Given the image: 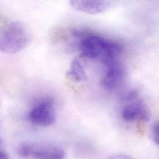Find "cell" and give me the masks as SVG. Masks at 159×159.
Returning <instances> with one entry per match:
<instances>
[{"mask_svg": "<svg viewBox=\"0 0 159 159\" xmlns=\"http://www.w3.org/2000/svg\"><path fill=\"white\" fill-rule=\"evenodd\" d=\"M0 159H9V157L6 152L0 150Z\"/></svg>", "mask_w": 159, "mask_h": 159, "instance_id": "11", "label": "cell"}, {"mask_svg": "<svg viewBox=\"0 0 159 159\" xmlns=\"http://www.w3.org/2000/svg\"><path fill=\"white\" fill-rule=\"evenodd\" d=\"M30 121L37 125L47 127L52 125L56 120L54 102L50 98H43L38 101L29 111Z\"/></svg>", "mask_w": 159, "mask_h": 159, "instance_id": "4", "label": "cell"}, {"mask_svg": "<svg viewBox=\"0 0 159 159\" xmlns=\"http://www.w3.org/2000/svg\"><path fill=\"white\" fill-rule=\"evenodd\" d=\"M152 134L154 141L159 146V122H156L153 125Z\"/></svg>", "mask_w": 159, "mask_h": 159, "instance_id": "9", "label": "cell"}, {"mask_svg": "<svg viewBox=\"0 0 159 159\" xmlns=\"http://www.w3.org/2000/svg\"><path fill=\"white\" fill-rule=\"evenodd\" d=\"M73 36L80 39L79 50L83 57L101 61L105 65L117 60L122 47L118 42L106 39L100 35L75 30Z\"/></svg>", "mask_w": 159, "mask_h": 159, "instance_id": "1", "label": "cell"}, {"mask_svg": "<svg viewBox=\"0 0 159 159\" xmlns=\"http://www.w3.org/2000/svg\"><path fill=\"white\" fill-rule=\"evenodd\" d=\"M106 66V71L102 79V84L107 90H114L117 88L124 80L125 70L118 60L109 63Z\"/></svg>", "mask_w": 159, "mask_h": 159, "instance_id": "5", "label": "cell"}, {"mask_svg": "<svg viewBox=\"0 0 159 159\" xmlns=\"http://www.w3.org/2000/svg\"><path fill=\"white\" fill-rule=\"evenodd\" d=\"M30 41V35L25 26L19 22L9 24L0 33V51L16 53L23 49Z\"/></svg>", "mask_w": 159, "mask_h": 159, "instance_id": "2", "label": "cell"}, {"mask_svg": "<svg viewBox=\"0 0 159 159\" xmlns=\"http://www.w3.org/2000/svg\"><path fill=\"white\" fill-rule=\"evenodd\" d=\"M17 152L20 157L36 159H64L65 156L64 150L58 147L29 143H22Z\"/></svg>", "mask_w": 159, "mask_h": 159, "instance_id": "3", "label": "cell"}, {"mask_svg": "<svg viewBox=\"0 0 159 159\" xmlns=\"http://www.w3.org/2000/svg\"><path fill=\"white\" fill-rule=\"evenodd\" d=\"M66 75L76 82H81L87 80L84 68L78 58H75L72 61Z\"/></svg>", "mask_w": 159, "mask_h": 159, "instance_id": "8", "label": "cell"}, {"mask_svg": "<svg viewBox=\"0 0 159 159\" xmlns=\"http://www.w3.org/2000/svg\"><path fill=\"white\" fill-rule=\"evenodd\" d=\"M109 159H135V158L125 154H116L111 156Z\"/></svg>", "mask_w": 159, "mask_h": 159, "instance_id": "10", "label": "cell"}, {"mask_svg": "<svg viewBox=\"0 0 159 159\" xmlns=\"http://www.w3.org/2000/svg\"><path fill=\"white\" fill-rule=\"evenodd\" d=\"M70 4L72 8L77 11L96 14L110 8L112 2L99 0H73L70 1Z\"/></svg>", "mask_w": 159, "mask_h": 159, "instance_id": "7", "label": "cell"}, {"mask_svg": "<svg viewBox=\"0 0 159 159\" xmlns=\"http://www.w3.org/2000/svg\"><path fill=\"white\" fill-rule=\"evenodd\" d=\"M128 102L121 111V116L124 120L134 122L149 120L150 114L144 103L137 99Z\"/></svg>", "mask_w": 159, "mask_h": 159, "instance_id": "6", "label": "cell"}]
</instances>
